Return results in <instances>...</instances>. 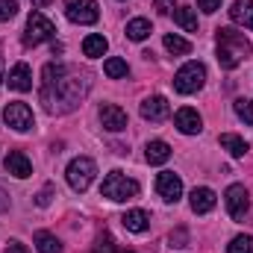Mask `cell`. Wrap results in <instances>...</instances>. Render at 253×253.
I'll list each match as a JSON object with an SVG mask.
<instances>
[{
	"label": "cell",
	"instance_id": "obj_1",
	"mask_svg": "<svg viewBox=\"0 0 253 253\" xmlns=\"http://www.w3.org/2000/svg\"><path fill=\"white\" fill-rule=\"evenodd\" d=\"M88 91V74H80L77 68L62 62H50L42 71V103L47 112H71L80 106V100Z\"/></svg>",
	"mask_w": 253,
	"mask_h": 253
},
{
	"label": "cell",
	"instance_id": "obj_2",
	"mask_svg": "<svg viewBox=\"0 0 253 253\" xmlns=\"http://www.w3.org/2000/svg\"><path fill=\"white\" fill-rule=\"evenodd\" d=\"M215 42H218V65L224 71L239 68V65L251 56V42L239 30H233V27H221Z\"/></svg>",
	"mask_w": 253,
	"mask_h": 253
},
{
	"label": "cell",
	"instance_id": "obj_3",
	"mask_svg": "<svg viewBox=\"0 0 253 253\" xmlns=\"http://www.w3.org/2000/svg\"><path fill=\"white\" fill-rule=\"evenodd\" d=\"M100 194L109 197V200H115V203H124V200H132L138 194V183L124 177L121 171H112V174H106V180L100 186Z\"/></svg>",
	"mask_w": 253,
	"mask_h": 253
},
{
	"label": "cell",
	"instance_id": "obj_4",
	"mask_svg": "<svg viewBox=\"0 0 253 253\" xmlns=\"http://www.w3.org/2000/svg\"><path fill=\"white\" fill-rule=\"evenodd\" d=\"M203 83H206V68L200 62H186L177 74H174V88H177L180 94H194V91H200Z\"/></svg>",
	"mask_w": 253,
	"mask_h": 253
},
{
	"label": "cell",
	"instance_id": "obj_5",
	"mask_svg": "<svg viewBox=\"0 0 253 253\" xmlns=\"http://www.w3.org/2000/svg\"><path fill=\"white\" fill-rule=\"evenodd\" d=\"M94 174H97V165H94V159H88V156H77V159L68 165V171H65L68 186L74 191H85L91 186Z\"/></svg>",
	"mask_w": 253,
	"mask_h": 253
},
{
	"label": "cell",
	"instance_id": "obj_6",
	"mask_svg": "<svg viewBox=\"0 0 253 253\" xmlns=\"http://www.w3.org/2000/svg\"><path fill=\"white\" fill-rule=\"evenodd\" d=\"M56 36V27L39 12V9H33L30 12V18H27V36H24V44H42V42H47V39H53Z\"/></svg>",
	"mask_w": 253,
	"mask_h": 253
},
{
	"label": "cell",
	"instance_id": "obj_7",
	"mask_svg": "<svg viewBox=\"0 0 253 253\" xmlns=\"http://www.w3.org/2000/svg\"><path fill=\"white\" fill-rule=\"evenodd\" d=\"M65 15L74 24H97L100 6L94 0H65Z\"/></svg>",
	"mask_w": 253,
	"mask_h": 253
},
{
	"label": "cell",
	"instance_id": "obj_8",
	"mask_svg": "<svg viewBox=\"0 0 253 253\" xmlns=\"http://www.w3.org/2000/svg\"><path fill=\"white\" fill-rule=\"evenodd\" d=\"M3 121H6V126H12L15 132H27L33 126V109L27 103H21V100H12V103L3 106Z\"/></svg>",
	"mask_w": 253,
	"mask_h": 253
},
{
	"label": "cell",
	"instance_id": "obj_9",
	"mask_svg": "<svg viewBox=\"0 0 253 253\" xmlns=\"http://www.w3.org/2000/svg\"><path fill=\"white\" fill-rule=\"evenodd\" d=\"M224 203H227V212H230V218H233V221H242V218L248 215V209H251L248 189H245V186H239V183H233L230 189L224 191Z\"/></svg>",
	"mask_w": 253,
	"mask_h": 253
},
{
	"label": "cell",
	"instance_id": "obj_10",
	"mask_svg": "<svg viewBox=\"0 0 253 253\" xmlns=\"http://www.w3.org/2000/svg\"><path fill=\"white\" fill-rule=\"evenodd\" d=\"M156 191H159V197H162L165 203H177L180 194H183V180H180L174 171H162V174L156 177Z\"/></svg>",
	"mask_w": 253,
	"mask_h": 253
},
{
	"label": "cell",
	"instance_id": "obj_11",
	"mask_svg": "<svg viewBox=\"0 0 253 253\" xmlns=\"http://www.w3.org/2000/svg\"><path fill=\"white\" fill-rule=\"evenodd\" d=\"M168 115H171V103L162 94H153L141 103V118L144 121H165Z\"/></svg>",
	"mask_w": 253,
	"mask_h": 253
},
{
	"label": "cell",
	"instance_id": "obj_12",
	"mask_svg": "<svg viewBox=\"0 0 253 253\" xmlns=\"http://www.w3.org/2000/svg\"><path fill=\"white\" fill-rule=\"evenodd\" d=\"M100 124L109 132H121V129H126V112L115 103H103L100 106Z\"/></svg>",
	"mask_w": 253,
	"mask_h": 253
},
{
	"label": "cell",
	"instance_id": "obj_13",
	"mask_svg": "<svg viewBox=\"0 0 253 253\" xmlns=\"http://www.w3.org/2000/svg\"><path fill=\"white\" fill-rule=\"evenodd\" d=\"M6 171H9L12 177H18V180H27V177L33 174V162L27 159V153L9 150V153H6Z\"/></svg>",
	"mask_w": 253,
	"mask_h": 253
},
{
	"label": "cell",
	"instance_id": "obj_14",
	"mask_svg": "<svg viewBox=\"0 0 253 253\" xmlns=\"http://www.w3.org/2000/svg\"><path fill=\"white\" fill-rule=\"evenodd\" d=\"M174 126L183 132V135H197L200 129H203V121H200V115H197V109H180L177 115H174Z\"/></svg>",
	"mask_w": 253,
	"mask_h": 253
},
{
	"label": "cell",
	"instance_id": "obj_15",
	"mask_svg": "<svg viewBox=\"0 0 253 253\" xmlns=\"http://www.w3.org/2000/svg\"><path fill=\"white\" fill-rule=\"evenodd\" d=\"M9 88H15V91H30L33 88V71H30L27 62H18L9 71Z\"/></svg>",
	"mask_w": 253,
	"mask_h": 253
},
{
	"label": "cell",
	"instance_id": "obj_16",
	"mask_svg": "<svg viewBox=\"0 0 253 253\" xmlns=\"http://www.w3.org/2000/svg\"><path fill=\"white\" fill-rule=\"evenodd\" d=\"M215 200H218V197H215V191L206 189V186H200V189L191 191L189 203H191V209H194L197 215H206V212H212V209H215Z\"/></svg>",
	"mask_w": 253,
	"mask_h": 253
},
{
	"label": "cell",
	"instance_id": "obj_17",
	"mask_svg": "<svg viewBox=\"0 0 253 253\" xmlns=\"http://www.w3.org/2000/svg\"><path fill=\"white\" fill-rule=\"evenodd\" d=\"M230 18L239 27H251L253 30V0H236L233 9H230Z\"/></svg>",
	"mask_w": 253,
	"mask_h": 253
},
{
	"label": "cell",
	"instance_id": "obj_18",
	"mask_svg": "<svg viewBox=\"0 0 253 253\" xmlns=\"http://www.w3.org/2000/svg\"><path fill=\"white\" fill-rule=\"evenodd\" d=\"M218 141H221V147H224V150H230V156H236V159H242V156L251 150V147H248V141H245L242 135H236V132H221V138H218Z\"/></svg>",
	"mask_w": 253,
	"mask_h": 253
},
{
	"label": "cell",
	"instance_id": "obj_19",
	"mask_svg": "<svg viewBox=\"0 0 253 253\" xmlns=\"http://www.w3.org/2000/svg\"><path fill=\"white\" fill-rule=\"evenodd\" d=\"M121 221H124V227L129 233H144V230L150 227V215H147L144 209H129Z\"/></svg>",
	"mask_w": 253,
	"mask_h": 253
},
{
	"label": "cell",
	"instance_id": "obj_20",
	"mask_svg": "<svg viewBox=\"0 0 253 253\" xmlns=\"http://www.w3.org/2000/svg\"><path fill=\"white\" fill-rule=\"evenodd\" d=\"M144 156H147V162L150 165H165L168 159H171V147H168V141H150L147 144V150H144Z\"/></svg>",
	"mask_w": 253,
	"mask_h": 253
},
{
	"label": "cell",
	"instance_id": "obj_21",
	"mask_svg": "<svg viewBox=\"0 0 253 253\" xmlns=\"http://www.w3.org/2000/svg\"><path fill=\"white\" fill-rule=\"evenodd\" d=\"M106 47H109V42L103 39V36H85V42H83V53L88 56V59H100L103 53H106Z\"/></svg>",
	"mask_w": 253,
	"mask_h": 253
},
{
	"label": "cell",
	"instance_id": "obj_22",
	"mask_svg": "<svg viewBox=\"0 0 253 253\" xmlns=\"http://www.w3.org/2000/svg\"><path fill=\"white\" fill-rule=\"evenodd\" d=\"M147 36H150V21H147V18H132V21L126 24V39L144 42Z\"/></svg>",
	"mask_w": 253,
	"mask_h": 253
},
{
	"label": "cell",
	"instance_id": "obj_23",
	"mask_svg": "<svg viewBox=\"0 0 253 253\" xmlns=\"http://www.w3.org/2000/svg\"><path fill=\"white\" fill-rule=\"evenodd\" d=\"M174 21H177L186 33H194V30H197V15H194L191 6H177V9H174Z\"/></svg>",
	"mask_w": 253,
	"mask_h": 253
},
{
	"label": "cell",
	"instance_id": "obj_24",
	"mask_svg": "<svg viewBox=\"0 0 253 253\" xmlns=\"http://www.w3.org/2000/svg\"><path fill=\"white\" fill-rule=\"evenodd\" d=\"M36 248L39 253H62V245H59V239L56 236H50V233H36Z\"/></svg>",
	"mask_w": 253,
	"mask_h": 253
},
{
	"label": "cell",
	"instance_id": "obj_25",
	"mask_svg": "<svg viewBox=\"0 0 253 253\" xmlns=\"http://www.w3.org/2000/svg\"><path fill=\"white\" fill-rule=\"evenodd\" d=\"M103 71H106V77H109V80H121V77H126V74H129L126 62H124V59H118V56L106 59V62H103Z\"/></svg>",
	"mask_w": 253,
	"mask_h": 253
},
{
	"label": "cell",
	"instance_id": "obj_26",
	"mask_svg": "<svg viewBox=\"0 0 253 253\" xmlns=\"http://www.w3.org/2000/svg\"><path fill=\"white\" fill-rule=\"evenodd\" d=\"M165 50H168L171 56H186L191 50V44L186 39H180V36H165Z\"/></svg>",
	"mask_w": 253,
	"mask_h": 253
},
{
	"label": "cell",
	"instance_id": "obj_27",
	"mask_svg": "<svg viewBox=\"0 0 253 253\" xmlns=\"http://www.w3.org/2000/svg\"><path fill=\"white\" fill-rule=\"evenodd\" d=\"M233 106H236V115H239L245 124L253 126V100H248V97H239Z\"/></svg>",
	"mask_w": 253,
	"mask_h": 253
},
{
	"label": "cell",
	"instance_id": "obj_28",
	"mask_svg": "<svg viewBox=\"0 0 253 253\" xmlns=\"http://www.w3.org/2000/svg\"><path fill=\"white\" fill-rule=\"evenodd\" d=\"M230 253H253V236H236L230 245H227Z\"/></svg>",
	"mask_w": 253,
	"mask_h": 253
},
{
	"label": "cell",
	"instance_id": "obj_29",
	"mask_svg": "<svg viewBox=\"0 0 253 253\" xmlns=\"http://www.w3.org/2000/svg\"><path fill=\"white\" fill-rule=\"evenodd\" d=\"M18 15V3L15 0H0V21H12Z\"/></svg>",
	"mask_w": 253,
	"mask_h": 253
},
{
	"label": "cell",
	"instance_id": "obj_30",
	"mask_svg": "<svg viewBox=\"0 0 253 253\" xmlns=\"http://www.w3.org/2000/svg\"><path fill=\"white\" fill-rule=\"evenodd\" d=\"M50 197H53V186H44V189L39 191L36 203H39V206H47V203H50Z\"/></svg>",
	"mask_w": 253,
	"mask_h": 253
},
{
	"label": "cell",
	"instance_id": "obj_31",
	"mask_svg": "<svg viewBox=\"0 0 253 253\" xmlns=\"http://www.w3.org/2000/svg\"><path fill=\"white\" fill-rule=\"evenodd\" d=\"M186 242H189L186 230H177V233H171V245H174V248H186Z\"/></svg>",
	"mask_w": 253,
	"mask_h": 253
},
{
	"label": "cell",
	"instance_id": "obj_32",
	"mask_svg": "<svg viewBox=\"0 0 253 253\" xmlns=\"http://www.w3.org/2000/svg\"><path fill=\"white\" fill-rule=\"evenodd\" d=\"M197 6H200L206 15H212L215 9H221V0H197Z\"/></svg>",
	"mask_w": 253,
	"mask_h": 253
},
{
	"label": "cell",
	"instance_id": "obj_33",
	"mask_svg": "<svg viewBox=\"0 0 253 253\" xmlns=\"http://www.w3.org/2000/svg\"><path fill=\"white\" fill-rule=\"evenodd\" d=\"M6 253H27V248H24L21 242H12V245L6 248Z\"/></svg>",
	"mask_w": 253,
	"mask_h": 253
},
{
	"label": "cell",
	"instance_id": "obj_34",
	"mask_svg": "<svg viewBox=\"0 0 253 253\" xmlns=\"http://www.w3.org/2000/svg\"><path fill=\"white\" fill-rule=\"evenodd\" d=\"M6 209H9V194L0 189V212H6Z\"/></svg>",
	"mask_w": 253,
	"mask_h": 253
},
{
	"label": "cell",
	"instance_id": "obj_35",
	"mask_svg": "<svg viewBox=\"0 0 253 253\" xmlns=\"http://www.w3.org/2000/svg\"><path fill=\"white\" fill-rule=\"evenodd\" d=\"M0 83H3V59H0Z\"/></svg>",
	"mask_w": 253,
	"mask_h": 253
},
{
	"label": "cell",
	"instance_id": "obj_36",
	"mask_svg": "<svg viewBox=\"0 0 253 253\" xmlns=\"http://www.w3.org/2000/svg\"><path fill=\"white\" fill-rule=\"evenodd\" d=\"M44 3H47V0H36V6H44Z\"/></svg>",
	"mask_w": 253,
	"mask_h": 253
}]
</instances>
